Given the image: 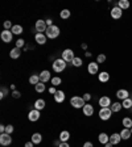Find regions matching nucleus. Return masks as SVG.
<instances>
[{"label":"nucleus","mask_w":132,"mask_h":147,"mask_svg":"<svg viewBox=\"0 0 132 147\" xmlns=\"http://www.w3.org/2000/svg\"><path fill=\"white\" fill-rule=\"evenodd\" d=\"M60 33H61L60 28L57 25H52V26H48V29L45 32V36L48 38H50V40H54V38H57L60 36Z\"/></svg>","instance_id":"obj_1"},{"label":"nucleus","mask_w":132,"mask_h":147,"mask_svg":"<svg viewBox=\"0 0 132 147\" xmlns=\"http://www.w3.org/2000/svg\"><path fill=\"white\" fill-rule=\"evenodd\" d=\"M70 105L73 108H75V109H81V108L86 105V101L83 100V97H81V96H73L70 98Z\"/></svg>","instance_id":"obj_2"},{"label":"nucleus","mask_w":132,"mask_h":147,"mask_svg":"<svg viewBox=\"0 0 132 147\" xmlns=\"http://www.w3.org/2000/svg\"><path fill=\"white\" fill-rule=\"evenodd\" d=\"M66 68V62L64 61L62 58H60V59H55L54 62H53V71L54 72H62V71Z\"/></svg>","instance_id":"obj_3"},{"label":"nucleus","mask_w":132,"mask_h":147,"mask_svg":"<svg viewBox=\"0 0 132 147\" xmlns=\"http://www.w3.org/2000/svg\"><path fill=\"white\" fill-rule=\"evenodd\" d=\"M111 116H112L111 108H101V110H99V118L102 121H108L111 118Z\"/></svg>","instance_id":"obj_4"},{"label":"nucleus","mask_w":132,"mask_h":147,"mask_svg":"<svg viewBox=\"0 0 132 147\" xmlns=\"http://www.w3.org/2000/svg\"><path fill=\"white\" fill-rule=\"evenodd\" d=\"M74 58H75V55H74V51L71 49H65L64 51H62V59H64L66 63H71Z\"/></svg>","instance_id":"obj_5"},{"label":"nucleus","mask_w":132,"mask_h":147,"mask_svg":"<svg viewBox=\"0 0 132 147\" xmlns=\"http://www.w3.org/2000/svg\"><path fill=\"white\" fill-rule=\"evenodd\" d=\"M34 29H36L37 33H42V32H46V29H48L46 21H45V20H37L36 25H34Z\"/></svg>","instance_id":"obj_6"},{"label":"nucleus","mask_w":132,"mask_h":147,"mask_svg":"<svg viewBox=\"0 0 132 147\" xmlns=\"http://www.w3.org/2000/svg\"><path fill=\"white\" fill-rule=\"evenodd\" d=\"M40 117H41V113H40V110H37V109H32V110H29V113H28V119H29L31 122L38 121Z\"/></svg>","instance_id":"obj_7"},{"label":"nucleus","mask_w":132,"mask_h":147,"mask_svg":"<svg viewBox=\"0 0 132 147\" xmlns=\"http://www.w3.org/2000/svg\"><path fill=\"white\" fill-rule=\"evenodd\" d=\"M12 143V137L7 133H3V134H0V144L1 146H9V144Z\"/></svg>","instance_id":"obj_8"},{"label":"nucleus","mask_w":132,"mask_h":147,"mask_svg":"<svg viewBox=\"0 0 132 147\" xmlns=\"http://www.w3.org/2000/svg\"><path fill=\"white\" fill-rule=\"evenodd\" d=\"M0 37H1V41H3V42L9 43L13 38V33L11 30H5V29H4V30L1 32V34H0Z\"/></svg>","instance_id":"obj_9"},{"label":"nucleus","mask_w":132,"mask_h":147,"mask_svg":"<svg viewBox=\"0 0 132 147\" xmlns=\"http://www.w3.org/2000/svg\"><path fill=\"white\" fill-rule=\"evenodd\" d=\"M110 13H111V17L114 18V20H119V18H122V16H123V11H122L118 5L111 9Z\"/></svg>","instance_id":"obj_10"},{"label":"nucleus","mask_w":132,"mask_h":147,"mask_svg":"<svg viewBox=\"0 0 132 147\" xmlns=\"http://www.w3.org/2000/svg\"><path fill=\"white\" fill-rule=\"evenodd\" d=\"M98 102H99V107L101 108H110L111 104H112V102H111V98L108 97V96H102Z\"/></svg>","instance_id":"obj_11"},{"label":"nucleus","mask_w":132,"mask_h":147,"mask_svg":"<svg viewBox=\"0 0 132 147\" xmlns=\"http://www.w3.org/2000/svg\"><path fill=\"white\" fill-rule=\"evenodd\" d=\"M87 71H89V74H91V75H95V74H98V71H99V63H96V62H90L89 66H87Z\"/></svg>","instance_id":"obj_12"},{"label":"nucleus","mask_w":132,"mask_h":147,"mask_svg":"<svg viewBox=\"0 0 132 147\" xmlns=\"http://www.w3.org/2000/svg\"><path fill=\"white\" fill-rule=\"evenodd\" d=\"M82 112L86 117H91L92 114H94V107H92L91 104H87L86 102V105L82 108Z\"/></svg>","instance_id":"obj_13"},{"label":"nucleus","mask_w":132,"mask_h":147,"mask_svg":"<svg viewBox=\"0 0 132 147\" xmlns=\"http://www.w3.org/2000/svg\"><path fill=\"white\" fill-rule=\"evenodd\" d=\"M46 38H48V37L44 33H36V36H34V40H36V42L38 43V45H45Z\"/></svg>","instance_id":"obj_14"},{"label":"nucleus","mask_w":132,"mask_h":147,"mask_svg":"<svg viewBox=\"0 0 132 147\" xmlns=\"http://www.w3.org/2000/svg\"><path fill=\"white\" fill-rule=\"evenodd\" d=\"M116 97L119 98V100H126V98L129 97V92L127 91V89H119V91L116 92Z\"/></svg>","instance_id":"obj_15"},{"label":"nucleus","mask_w":132,"mask_h":147,"mask_svg":"<svg viewBox=\"0 0 132 147\" xmlns=\"http://www.w3.org/2000/svg\"><path fill=\"white\" fill-rule=\"evenodd\" d=\"M40 80H41V83H46V82H49V80H52L49 71H48V70H44L40 74Z\"/></svg>","instance_id":"obj_16"},{"label":"nucleus","mask_w":132,"mask_h":147,"mask_svg":"<svg viewBox=\"0 0 132 147\" xmlns=\"http://www.w3.org/2000/svg\"><path fill=\"white\" fill-rule=\"evenodd\" d=\"M98 79L101 83H106L110 80V74L107 72V71H102V72L98 74Z\"/></svg>","instance_id":"obj_17"},{"label":"nucleus","mask_w":132,"mask_h":147,"mask_svg":"<svg viewBox=\"0 0 132 147\" xmlns=\"http://www.w3.org/2000/svg\"><path fill=\"white\" fill-rule=\"evenodd\" d=\"M120 141H122V137H120L119 133H114V134L110 135V143L118 144V143H120Z\"/></svg>","instance_id":"obj_18"},{"label":"nucleus","mask_w":132,"mask_h":147,"mask_svg":"<svg viewBox=\"0 0 132 147\" xmlns=\"http://www.w3.org/2000/svg\"><path fill=\"white\" fill-rule=\"evenodd\" d=\"M54 100H55V102H58V104L64 102L65 101V92L64 91H57V93L54 95Z\"/></svg>","instance_id":"obj_19"},{"label":"nucleus","mask_w":132,"mask_h":147,"mask_svg":"<svg viewBox=\"0 0 132 147\" xmlns=\"http://www.w3.org/2000/svg\"><path fill=\"white\" fill-rule=\"evenodd\" d=\"M98 141H99V143H102V144L108 143V142H110V135H107L106 133H101L98 137Z\"/></svg>","instance_id":"obj_20"},{"label":"nucleus","mask_w":132,"mask_h":147,"mask_svg":"<svg viewBox=\"0 0 132 147\" xmlns=\"http://www.w3.org/2000/svg\"><path fill=\"white\" fill-rule=\"evenodd\" d=\"M120 134V137H122V139H124V141H127V139H129L131 138V130L129 129H126V127H123V130L119 133Z\"/></svg>","instance_id":"obj_21"},{"label":"nucleus","mask_w":132,"mask_h":147,"mask_svg":"<svg viewBox=\"0 0 132 147\" xmlns=\"http://www.w3.org/2000/svg\"><path fill=\"white\" fill-rule=\"evenodd\" d=\"M20 55H21V50L18 49V47H13V49L11 50V53H9V57L12 59H17Z\"/></svg>","instance_id":"obj_22"},{"label":"nucleus","mask_w":132,"mask_h":147,"mask_svg":"<svg viewBox=\"0 0 132 147\" xmlns=\"http://www.w3.org/2000/svg\"><path fill=\"white\" fill-rule=\"evenodd\" d=\"M129 5H131V4H129L128 0H119V1H118V7H119L122 11H126V9H128Z\"/></svg>","instance_id":"obj_23"},{"label":"nucleus","mask_w":132,"mask_h":147,"mask_svg":"<svg viewBox=\"0 0 132 147\" xmlns=\"http://www.w3.org/2000/svg\"><path fill=\"white\" fill-rule=\"evenodd\" d=\"M44 108H45V100H42V98H38V100L34 101V109L42 110Z\"/></svg>","instance_id":"obj_24"},{"label":"nucleus","mask_w":132,"mask_h":147,"mask_svg":"<svg viewBox=\"0 0 132 147\" xmlns=\"http://www.w3.org/2000/svg\"><path fill=\"white\" fill-rule=\"evenodd\" d=\"M111 110H112V113H118V112H120V110L123 109V107H122V102H118V101H115L114 104H111Z\"/></svg>","instance_id":"obj_25"},{"label":"nucleus","mask_w":132,"mask_h":147,"mask_svg":"<svg viewBox=\"0 0 132 147\" xmlns=\"http://www.w3.org/2000/svg\"><path fill=\"white\" fill-rule=\"evenodd\" d=\"M32 142H33L34 144H40L41 142H42V135H41L40 133H34V134L32 135Z\"/></svg>","instance_id":"obj_26"},{"label":"nucleus","mask_w":132,"mask_h":147,"mask_svg":"<svg viewBox=\"0 0 132 147\" xmlns=\"http://www.w3.org/2000/svg\"><path fill=\"white\" fill-rule=\"evenodd\" d=\"M69 138H70V133L68 130H64V131L60 133V141L61 142H68Z\"/></svg>","instance_id":"obj_27"},{"label":"nucleus","mask_w":132,"mask_h":147,"mask_svg":"<svg viewBox=\"0 0 132 147\" xmlns=\"http://www.w3.org/2000/svg\"><path fill=\"white\" fill-rule=\"evenodd\" d=\"M40 75H36V74H33V75H31V78H29V84H33V86H37L38 83H40Z\"/></svg>","instance_id":"obj_28"},{"label":"nucleus","mask_w":132,"mask_h":147,"mask_svg":"<svg viewBox=\"0 0 132 147\" xmlns=\"http://www.w3.org/2000/svg\"><path fill=\"white\" fill-rule=\"evenodd\" d=\"M122 107H123L124 108V109H131V108H132V98H126V100H123V101H122Z\"/></svg>","instance_id":"obj_29"},{"label":"nucleus","mask_w":132,"mask_h":147,"mask_svg":"<svg viewBox=\"0 0 132 147\" xmlns=\"http://www.w3.org/2000/svg\"><path fill=\"white\" fill-rule=\"evenodd\" d=\"M122 123H123V126L126 129H131L132 127V118H129V117H124L123 121H122Z\"/></svg>","instance_id":"obj_30"},{"label":"nucleus","mask_w":132,"mask_h":147,"mask_svg":"<svg viewBox=\"0 0 132 147\" xmlns=\"http://www.w3.org/2000/svg\"><path fill=\"white\" fill-rule=\"evenodd\" d=\"M11 32H12L13 34H17L18 36V34H21L23 32H24V29H23L21 25H13V28L11 29Z\"/></svg>","instance_id":"obj_31"},{"label":"nucleus","mask_w":132,"mask_h":147,"mask_svg":"<svg viewBox=\"0 0 132 147\" xmlns=\"http://www.w3.org/2000/svg\"><path fill=\"white\" fill-rule=\"evenodd\" d=\"M82 59L79 58V57H75V58L73 59V62H71V64H73L74 67H81V66H82Z\"/></svg>","instance_id":"obj_32"},{"label":"nucleus","mask_w":132,"mask_h":147,"mask_svg":"<svg viewBox=\"0 0 132 147\" xmlns=\"http://www.w3.org/2000/svg\"><path fill=\"white\" fill-rule=\"evenodd\" d=\"M34 88H36V92H38V93H42L44 91H45V83H38L37 86H34Z\"/></svg>","instance_id":"obj_33"},{"label":"nucleus","mask_w":132,"mask_h":147,"mask_svg":"<svg viewBox=\"0 0 132 147\" xmlns=\"http://www.w3.org/2000/svg\"><path fill=\"white\" fill-rule=\"evenodd\" d=\"M70 11L69 9H64V11H61V13H60V17L61 18H64V20H66V18H69L70 17Z\"/></svg>","instance_id":"obj_34"},{"label":"nucleus","mask_w":132,"mask_h":147,"mask_svg":"<svg viewBox=\"0 0 132 147\" xmlns=\"http://www.w3.org/2000/svg\"><path fill=\"white\" fill-rule=\"evenodd\" d=\"M50 82H52L53 87H57V86H60V84L62 83V79H61V78H58V76H54V78H52V80H50Z\"/></svg>","instance_id":"obj_35"},{"label":"nucleus","mask_w":132,"mask_h":147,"mask_svg":"<svg viewBox=\"0 0 132 147\" xmlns=\"http://www.w3.org/2000/svg\"><path fill=\"white\" fill-rule=\"evenodd\" d=\"M106 55L105 54H99L98 57H96V63H105L106 62Z\"/></svg>","instance_id":"obj_36"},{"label":"nucleus","mask_w":132,"mask_h":147,"mask_svg":"<svg viewBox=\"0 0 132 147\" xmlns=\"http://www.w3.org/2000/svg\"><path fill=\"white\" fill-rule=\"evenodd\" d=\"M12 28H13V25H12V22L9 21V20L4 21V29H5V30H11Z\"/></svg>","instance_id":"obj_37"},{"label":"nucleus","mask_w":132,"mask_h":147,"mask_svg":"<svg viewBox=\"0 0 132 147\" xmlns=\"http://www.w3.org/2000/svg\"><path fill=\"white\" fill-rule=\"evenodd\" d=\"M24 45H25V41L23 40V38H18V40L16 41V47H18V49H21Z\"/></svg>","instance_id":"obj_38"},{"label":"nucleus","mask_w":132,"mask_h":147,"mask_svg":"<svg viewBox=\"0 0 132 147\" xmlns=\"http://www.w3.org/2000/svg\"><path fill=\"white\" fill-rule=\"evenodd\" d=\"M13 130H15V129H13L12 125H7V126H5V133H7V134L11 135V134L13 133Z\"/></svg>","instance_id":"obj_39"},{"label":"nucleus","mask_w":132,"mask_h":147,"mask_svg":"<svg viewBox=\"0 0 132 147\" xmlns=\"http://www.w3.org/2000/svg\"><path fill=\"white\" fill-rule=\"evenodd\" d=\"M7 95H8V89H7L5 87H3V88H1V95H0V98H4Z\"/></svg>","instance_id":"obj_40"},{"label":"nucleus","mask_w":132,"mask_h":147,"mask_svg":"<svg viewBox=\"0 0 132 147\" xmlns=\"http://www.w3.org/2000/svg\"><path fill=\"white\" fill-rule=\"evenodd\" d=\"M20 96H21V93L18 91H12V97H15V98H20Z\"/></svg>","instance_id":"obj_41"},{"label":"nucleus","mask_w":132,"mask_h":147,"mask_svg":"<svg viewBox=\"0 0 132 147\" xmlns=\"http://www.w3.org/2000/svg\"><path fill=\"white\" fill-rule=\"evenodd\" d=\"M82 97H83V100L86 101V102H87V101L91 100V95H90V93H85V95H83Z\"/></svg>","instance_id":"obj_42"},{"label":"nucleus","mask_w":132,"mask_h":147,"mask_svg":"<svg viewBox=\"0 0 132 147\" xmlns=\"http://www.w3.org/2000/svg\"><path fill=\"white\" fill-rule=\"evenodd\" d=\"M49 93H50V95H55V93H57L55 87H50V88H49Z\"/></svg>","instance_id":"obj_43"},{"label":"nucleus","mask_w":132,"mask_h":147,"mask_svg":"<svg viewBox=\"0 0 132 147\" xmlns=\"http://www.w3.org/2000/svg\"><path fill=\"white\" fill-rule=\"evenodd\" d=\"M83 147H94V144H92V142H85Z\"/></svg>","instance_id":"obj_44"},{"label":"nucleus","mask_w":132,"mask_h":147,"mask_svg":"<svg viewBox=\"0 0 132 147\" xmlns=\"http://www.w3.org/2000/svg\"><path fill=\"white\" fill-rule=\"evenodd\" d=\"M45 21H46V25H48V26H52V25H53V20H52V18H48V20H45Z\"/></svg>","instance_id":"obj_45"},{"label":"nucleus","mask_w":132,"mask_h":147,"mask_svg":"<svg viewBox=\"0 0 132 147\" xmlns=\"http://www.w3.org/2000/svg\"><path fill=\"white\" fill-rule=\"evenodd\" d=\"M5 133V125H0V134Z\"/></svg>","instance_id":"obj_46"},{"label":"nucleus","mask_w":132,"mask_h":147,"mask_svg":"<svg viewBox=\"0 0 132 147\" xmlns=\"http://www.w3.org/2000/svg\"><path fill=\"white\" fill-rule=\"evenodd\" d=\"M58 147H70V146H69L68 142H61V144H60Z\"/></svg>","instance_id":"obj_47"},{"label":"nucleus","mask_w":132,"mask_h":147,"mask_svg":"<svg viewBox=\"0 0 132 147\" xmlns=\"http://www.w3.org/2000/svg\"><path fill=\"white\" fill-rule=\"evenodd\" d=\"M33 144H34V143H33V142L31 141V142H27V143H25V146H24V147H33Z\"/></svg>","instance_id":"obj_48"},{"label":"nucleus","mask_w":132,"mask_h":147,"mask_svg":"<svg viewBox=\"0 0 132 147\" xmlns=\"http://www.w3.org/2000/svg\"><path fill=\"white\" fill-rule=\"evenodd\" d=\"M81 47H82L83 50H87V43H82V45H81Z\"/></svg>","instance_id":"obj_49"},{"label":"nucleus","mask_w":132,"mask_h":147,"mask_svg":"<svg viewBox=\"0 0 132 147\" xmlns=\"http://www.w3.org/2000/svg\"><path fill=\"white\" fill-rule=\"evenodd\" d=\"M105 147H114V144L108 142V143H106V144H105Z\"/></svg>","instance_id":"obj_50"},{"label":"nucleus","mask_w":132,"mask_h":147,"mask_svg":"<svg viewBox=\"0 0 132 147\" xmlns=\"http://www.w3.org/2000/svg\"><path fill=\"white\" fill-rule=\"evenodd\" d=\"M11 89H12V91H16V86H15V84H11Z\"/></svg>","instance_id":"obj_51"},{"label":"nucleus","mask_w":132,"mask_h":147,"mask_svg":"<svg viewBox=\"0 0 132 147\" xmlns=\"http://www.w3.org/2000/svg\"><path fill=\"white\" fill-rule=\"evenodd\" d=\"M86 57H91V53H90V51H86Z\"/></svg>","instance_id":"obj_52"},{"label":"nucleus","mask_w":132,"mask_h":147,"mask_svg":"<svg viewBox=\"0 0 132 147\" xmlns=\"http://www.w3.org/2000/svg\"><path fill=\"white\" fill-rule=\"evenodd\" d=\"M129 130H131V134H132V127H131V129H129Z\"/></svg>","instance_id":"obj_53"}]
</instances>
